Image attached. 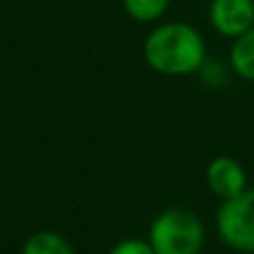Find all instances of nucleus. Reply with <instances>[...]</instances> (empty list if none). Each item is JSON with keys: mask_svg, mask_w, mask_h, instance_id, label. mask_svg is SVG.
<instances>
[{"mask_svg": "<svg viewBox=\"0 0 254 254\" xmlns=\"http://www.w3.org/2000/svg\"><path fill=\"white\" fill-rule=\"evenodd\" d=\"M145 64L171 77L190 75L206 64V40L198 28L187 22H163L155 26L143 40Z\"/></svg>", "mask_w": 254, "mask_h": 254, "instance_id": "obj_1", "label": "nucleus"}, {"mask_svg": "<svg viewBox=\"0 0 254 254\" xmlns=\"http://www.w3.org/2000/svg\"><path fill=\"white\" fill-rule=\"evenodd\" d=\"M147 240L155 254H198L204 244V226L187 208H167L153 218Z\"/></svg>", "mask_w": 254, "mask_h": 254, "instance_id": "obj_2", "label": "nucleus"}, {"mask_svg": "<svg viewBox=\"0 0 254 254\" xmlns=\"http://www.w3.org/2000/svg\"><path fill=\"white\" fill-rule=\"evenodd\" d=\"M214 224L218 238L230 250L254 254V187L220 200Z\"/></svg>", "mask_w": 254, "mask_h": 254, "instance_id": "obj_3", "label": "nucleus"}, {"mask_svg": "<svg viewBox=\"0 0 254 254\" xmlns=\"http://www.w3.org/2000/svg\"><path fill=\"white\" fill-rule=\"evenodd\" d=\"M208 22L222 38H238L254 28V0H210Z\"/></svg>", "mask_w": 254, "mask_h": 254, "instance_id": "obj_4", "label": "nucleus"}, {"mask_svg": "<svg viewBox=\"0 0 254 254\" xmlns=\"http://www.w3.org/2000/svg\"><path fill=\"white\" fill-rule=\"evenodd\" d=\"M204 181L210 192L220 200L232 198L248 187V179L242 163L230 155H218L210 159L204 169Z\"/></svg>", "mask_w": 254, "mask_h": 254, "instance_id": "obj_5", "label": "nucleus"}, {"mask_svg": "<svg viewBox=\"0 0 254 254\" xmlns=\"http://www.w3.org/2000/svg\"><path fill=\"white\" fill-rule=\"evenodd\" d=\"M228 65L238 77L254 81V28L232 40L228 50Z\"/></svg>", "mask_w": 254, "mask_h": 254, "instance_id": "obj_6", "label": "nucleus"}, {"mask_svg": "<svg viewBox=\"0 0 254 254\" xmlns=\"http://www.w3.org/2000/svg\"><path fill=\"white\" fill-rule=\"evenodd\" d=\"M22 254H75V250L62 234L52 230H38L26 238Z\"/></svg>", "mask_w": 254, "mask_h": 254, "instance_id": "obj_7", "label": "nucleus"}, {"mask_svg": "<svg viewBox=\"0 0 254 254\" xmlns=\"http://www.w3.org/2000/svg\"><path fill=\"white\" fill-rule=\"evenodd\" d=\"M173 0H121L125 14L139 24H153L161 20L171 8Z\"/></svg>", "mask_w": 254, "mask_h": 254, "instance_id": "obj_8", "label": "nucleus"}, {"mask_svg": "<svg viewBox=\"0 0 254 254\" xmlns=\"http://www.w3.org/2000/svg\"><path fill=\"white\" fill-rule=\"evenodd\" d=\"M109 254H155L149 240L143 238H123L115 242L109 250Z\"/></svg>", "mask_w": 254, "mask_h": 254, "instance_id": "obj_9", "label": "nucleus"}]
</instances>
